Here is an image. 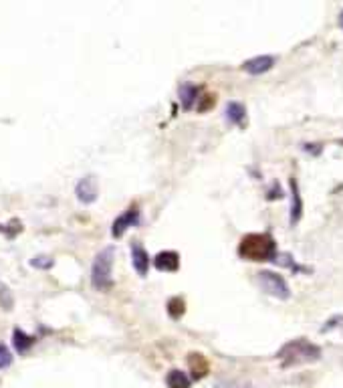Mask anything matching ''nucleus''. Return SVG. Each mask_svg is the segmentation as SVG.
I'll list each match as a JSON object with an SVG mask.
<instances>
[{"label":"nucleus","mask_w":343,"mask_h":388,"mask_svg":"<svg viewBox=\"0 0 343 388\" xmlns=\"http://www.w3.org/2000/svg\"><path fill=\"white\" fill-rule=\"evenodd\" d=\"M13 344H15V348H17L18 352H24L27 348H31V344H33V338L31 335H27L22 330H15V335H13Z\"/></svg>","instance_id":"nucleus-16"},{"label":"nucleus","mask_w":343,"mask_h":388,"mask_svg":"<svg viewBox=\"0 0 343 388\" xmlns=\"http://www.w3.org/2000/svg\"><path fill=\"white\" fill-rule=\"evenodd\" d=\"M276 358L281 360L283 368H291V366H299V364H311V362H317L321 358V348L311 344L309 340L297 338V340L287 342L279 350Z\"/></svg>","instance_id":"nucleus-1"},{"label":"nucleus","mask_w":343,"mask_h":388,"mask_svg":"<svg viewBox=\"0 0 343 388\" xmlns=\"http://www.w3.org/2000/svg\"><path fill=\"white\" fill-rule=\"evenodd\" d=\"M168 314H170L172 318L178 319L182 314H184V300L182 298H172L168 301Z\"/></svg>","instance_id":"nucleus-17"},{"label":"nucleus","mask_w":343,"mask_h":388,"mask_svg":"<svg viewBox=\"0 0 343 388\" xmlns=\"http://www.w3.org/2000/svg\"><path fill=\"white\" fill-rule=\"evenodd\" d=\"M257 282L260 285V289L269 296H273L276 300H289L291 298V289L287 282L273 271H258Z\"/></svg>","instance_id":"nucleus-4"},{"label":"nucleus","mask_w":343,"mask_h":388,"mask_svg":"<svg viewBox=\"0 0 343 388\" xmlns=\"http://www.w3.org/2000/svg\"><path fill=\"white\" fill-rule=\"evenodd\" d=\"M224 118H226V122L228 124H234V125H242L244 124V120H246V109L242 104L239 102H230L226 109H224Z\"/></svg>","instance_id":"nucleus-11"},{"label":"nucleus","mask_w":343,"mask_h":388,"mask_svg":"<svg viewBox=\"0 0 343 388\" xmlns=\"http://www.w3.org/2000/svg\"><path fill=\"white\" fill-rule=\"evenodd\" d=\"M113 257H115V249L105 247L93 259V265H91V283L99 291H109L113 287V277H111Z\"/></svg>","instance_id":"nucleus-3"},{"label":"nucleus","mask_w":343,"mask_h":388,"mask_svg":"<svg viewBox=\"0 0 343 388\" xmlns=\"http://www.w3.org/2000/svg\"><path fill=\"white\" fill-rule=\"evenodd\" d=\"M154 265L158 271H168V273L178 271V267H180V255L174 253V251H164V253H160L155 257Z\"/></svg>","instance_id":"nucleus-10"},{"label":"nucleus","mask_w":343,"mask_h":388,"mask_svg":"<svg viewBox=\"0 0 343 388\" xmlns=\"http://www.w3.org/2000/svg\"><path fill=\"white\" fill-rule=\"evenodd\" d=\"M301 214H303V200H301V193H299L297 178L291 176V214H289V223H291V227L301 221Z\"/></svg>","instance_id":"nucleus-9"},{"label":"nucleus","mask_w":343,"mask_h":388,"mask_svg":"<svg viewBox=\"0 0 343 388\" xmlns=\"http://www.w3.org/2000/svg\"><path fill=\"white\" fill-rule=\"evenodd\" d=\"M274 57L271 55H260V57H253L248 61L242 63V69L246 71L248 75H260V73H267V71L273 69Z\"/></svg>","instance_id":"nucleus-7"},{"label":"nucleus","mask_w":343,"mask_h":388,"mask_svg":"<svg viewBox=\"0 0 343 388\" xmlns=\"http://www.w3.org/2000/svg\"><path fill=\"white\" fill-rule=\"evenodd\" d=\"M137 223H139V211H137V207H130L127 211L120 214L118 219H115V223H113V229H111V235L113 237H123V233L130 229V227H136Z\"/></svg>","instance_id":"nucleus-6"},{"label":"nucleus","mask_w":343,"mask_h":388,"mask_svg":"<svg viewBox=\"0 0 343 388\" xmlns=\"http://www.w3.org/2000/svg\"><path fill=\"white\" fill-rule=\"evenodd\" d=\"M198 93H200V89L196 88V85H192V83H182V85H180V102H182V107H184V109H192V107L196 106V102L200 99Z\"/></svg>","instance_id":"nucleus-12"},{"label":"nucleus","mask_w":343,"mask_h":388,"mask_svg":"<svg viewBox=\"0 0 343 388\" xmlns=\"http://www.w3.org/2000/svg\"><path fill=\"white\" fill-rule=\"evenodd\" d=\"M340 25H342V29H343V11H342V15H340Z\"/></svg>","instance_id":"nucleus-20"},{"label":"nucleus","mask_w":343,"mask_h":388,"mask_svg":"<svg viewBox=\"0 0 343 388\" xmlns=\"http://www.w3.org/2000/svg\"><path fill=\"white\" fill-rule=\"evenodd\" d=\"M188 364L194 378H204L206 374H208V362H206V358L202 354H190Z\"/></svg>","instance_id":"nucleus-13"},{"label":"nucleus","mask_w":343,"mask_h":388,"mask_svg":"<svg viewBox=\"0 0 343 388\" xmlns=\"http://www.w3.org/2000/svg\"><path fill=\"white\" fill-rule=\"evenodd\" d=\"M166 384H168V388H190V376L186 372L172 368L166 376Z\"/></svg>","instance_id":"nucleus-14"},{"label":"nucleus","mask_w":343,"mask_h":388,"mask_svg":"<svg viewBox=\"0 0 343 388\" xmlns=\"http://www.w3.org/2000/svg\"><path fill=\"white\" fill-rule=\"evenodd\" d=\"M276 265H283V267H287V269H291L295 273H299V271H307L305 267H301V265H297V261L293 259L291 255H287V253H276V257L273 259Z\"/></svg>","instance_id":"nucleus-15"},{"label":"nucleus","mask_w":343,"mask_h":388,"mask_svg":"<svg viewBox=\"0 0 343 388\" xmlns=\"http://www.w3.org/2000/svg\"><path fill=\"white\" fill-rule=\"evenodd\" d=\"M75 194H77L79 202H83V205L95 202V198H97V194H99L97 178L93 176V174H87V176L81 178V180L77 182V186H75Z\"/></svg>","instance_id":"nucleus-5"},{"label":"nucleus","mask_w":343,"mask_h":388,"mask_svg":"<svg viewBox=\"0 0 343 388\" xmlns=\"http://www.w3.org/2000/svg\"><path fill=\"white\" fill-rule=\"evenodd\" d=\"M239 255L246 261H273L276 257V243L269 233H251L242 237Z\"/></svg>","instance_id":"nucleus-2"},{"label":"nucleus","mask_w":343,"mask_h":388,"mask_svg":"<svg viewBox=\"0 0 343 388\" xmlns=\"http://www.w3.org/2000/svg\"><path fill=\"white\" fill-rule=\"evenodd\" d=\"M31 265L36 267V269H49V267L55 265V261H52V257H49V255H34L33 259H31Z\"/></svg>","instance_id":"nucleus-18"},{"label":"nucleus","mask_w":343,"mask_h":388,"mask_svg":"<svg viewBox=\"0 0 343 388\" xmlns=\"http://www.w3.org/2000/svg\"><path fill=\"white\" fill-rule=\"evenodd\" d=\"M132 263H134V269L137 271V275H141V277L148 275V269H150V255H148V251L141 247L137 241L132 243Z\"/></svg>","instance_id":"nucleus-8"},{"label":"nucleus","mask_w":343,"mask_h":388,"mask_svg":"<svg viewBox=\"0 0 343 388\" xmlns=\"http://www.w3.org/2000/svg\"><path fill=\"white\" fill-rule=\"evenodd\" d=\"M10 364H13V352L4 344H0V368H8Z\"/></svg>","instance_id":"nucleus-19"}]
</instances>
